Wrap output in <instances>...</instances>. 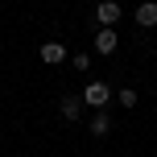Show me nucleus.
<instances>
[{"label": "nucleus", "instance_id": "f257e3e1", "mask_svg": "<svg viewBox=\"0 0 157 157\" xmlns=\"http://www.w3.org/2000/svg\"><path fill=\"white\" fill-rule=\"evenodd\" d=\"M112 95H116V91H112V87L103 83V78H95V83H87V87H83V95H78V99H83V108L103 112V108L112 103Z\"/></svg>", "mask_w": 157, "mask_h": 157}, {"label": "nucleus", "instance_id": "f03ea898", "mask_svg": "<svg viewBox=\"0 0 157 157\" xmlns=\"http://www.w3.org/2000/svg\"><path fill=\"white\" fill-rule=\"evenodd\" d=\"M95 21H99V29H112V25L120 21V4L116 0H99V4H95Z\"/></svg>", "mask_w": 157, "mask_h": 157}, {"label": "nucleus", "instance_id": "7ed1b4c3", "mask_svg": "<svg viewBox=\"0 0 157 157\" xmlns=\"http://www.w3.org/2000/svg\"><path fill=\"white\" fill-rule=\"evenodd\" d=\"M37 58L46 66H58V62H66V46H62V41H46V46L37 50Z\"/></svg>", "mask_w": 157, "mask_h": 157}, {"label": "nucleus", "instance_id": "20e7f679", "mask_svg": "<svg viewBox=\"0 0 157 157\" xmlns=\"http://www.w3.org/2000/svg\"><path fill=\"white\" fill-rule=\"evenodd\" d=\"M116 46H120L116 29H95V50L99 54H116Z\"/></svg>", "mask_w": 157, "mask_h": 157}, {"label": "nucleus", "instance_id": "39448f33", "mask_svg": "<svg viewBox=\"0 0 157 157\" xmlns=\"http://www.w3.org/2000/svg\"><path fill=\"white\" fill-rule=\"evenodd\" d=\"M58 112H62L66 120H78L83 116V99H78V95H62V99H58Z\"/></svg>", "mask_w": 157, "mask_h": 157}, {"label": "nucleus", "instance_id": "423d86ee", "mask_svg": "<svg viewBox=\"0 0 157 157\" xmlns=\"http://www.w3.org/2000/svg\"><path fill=\"white\" fill-rule=\"evenodd\" d=\"M136 25H141V29H153L157 25V4L153 0H145V4L136 8Z\"/></svg>", "mask_w": 157, "mask_h": 157}, {"label": "nucleus", "instance_id": "0eeeda50", "mask_svg": "<svg viewBox=\"0 0 157 157\" xmlns=\"http://www.w3.org/2000/svg\"><path fill=\"white\" fill-rule=\"evenodd\" d=\"M87 128H91V136H108L112 132V116H108V112H95Z\"/></svg>", "mask_w": 157, "mask_h": 157}, {"label": "nucleus", "instance_id": "6e6552de", "mask_svg": "<svg viewBox=\"0 0 157 157\" xmlns=\"http://www.w3.org/2000/svg\"><path fill=\"white\" fill-rule=\"evenodd\" d=\"M116 99H120V108H128V112L136 108V91H132V87H124V91H116Z\"/></svg>", "mask_w": 157, "mask_h": 157}, {"label": "nucleus", "instance_id": "1a4fd4ad", "mask_svg": "<svg viewBox=\"0 0 157 157\" xmlns=\"http://www.w3.org/2000/svg\"><path fill=\"white\" fill-rule=\"evenodd\" d=\"M71 62H75V71H87L91 66V54H71Z\"/></svg>", "mask_w": 157, "mask_h": 157}, {"label": "nucleus", "instance_id": "9d476101", "mask_svg": "<svg viewBox=\"0 0 157 157\" xmlns=\"http://www.w3.org/2000/svg\"><path fill=\"white\" fill-rule=\"evenodd\" d=\"M153 95H157V87H153Z\"/></svg>", "mask_w": 157, "mask_h": 157}]
</instances>
